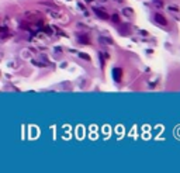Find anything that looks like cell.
I'll list each match as a JSON object with an SVG mask.
<instances>
[{
  "instance_id": "obj_1",
  "label": "cell",
  "mask_w": 180,
  "mask_h": 173,
  "mask_svg": "<svg viewBox=\"0 0 180 173\" xmlns=\"http://www.w3.org/2000/svg\"><path fill=\"white\" fill-rule=\"evenodd\" d=\"M121 76H122V71L120 68H114L113 69V77H114V80L116 82H120L121 80Z\"/></svg>"
},
{
  "instance_id": "obj_2",
  "label": "cell",
  "mask_w": 180,
  "mask_h": 173,
  "mask_svg": "<svg viewBox=\"0 0 180 173\" xmlns=\"http://www.w3.org/2000/svg\"><path fill=\"white\" fill-rule=\"evenodd\" d=\"M155 20H156V23H158V24H161V26H166L167 24V20L159 13L155 14Z\"/></svg>"
},
{
  "instance_id": "obj_3",
  "label": "cell",
  "mask_w": 180,
  "mask_h": 173,
  "mask_svg": "<svg viewBox=\"0 0 180 173\" xmlns=\"http://www.w3.org/2000/svg\"><path fill=\"white\" fill-rule=\"evenodd\" d=\"M94 11H96L97 13V16H99V17H101V19H109V16H107V14L104 13V11H101V10H99V9H94Z\"/></svg>"
},
{
  "instance_id": "obj_4",
  "label": "cell",
  "mask_w": 180,
  "mask_h": 173,
  "mask_svg": "<svg viewBox=\"0 0 180 173\" xmlns=\"http://www.w3.org/2000/svg\"><path fill=\"white\" fill-rule=\"evenodd\" d=\"M79 56H80V58H83L84 61H90V56L87 55V54H82V52H80V54H79Z\"/></svg>"
},
{
  "instance_id": "obj_5",
  "label": "cell",
  "mask_w": 180,
  "mask_h": 173,
  "mask_svg": "<svg viewBox=\"0 0 180 173\" xmlns=\"http://www.w3.org/2000/svg\"><path fill=\"white\" fill-rule=\"evenodd\" d=\"M79 39H80V42H83V44H89V39L86 38V37H83V35H82Z\"/></svg>"
},
{
  "instance_id": "obj_6",
  "label": "cell",
  "mask_w": 180,
  "mask_h": 173,
  "mask_svg": "<svg viewBox=\"0 0 180 173\" xmlns=\"http://www.w3.org/2000/svg\"><path fill=\"white\" fill-rule=\"evenodd\" d=\"M113 20H114L116 23H120V19H118V16H117V14H114V16H113Z\"/></svg>"
}]
</instances>
